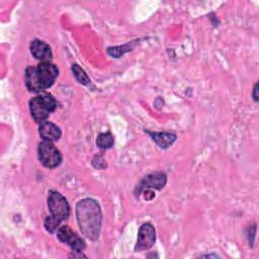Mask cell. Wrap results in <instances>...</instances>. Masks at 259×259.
Segmentation results:
<instances>
[{
  "label": "cell",
  "mask_w": 259,
  "mask_h": 259,
  "mask_svg": "<svg viewBox=\"0 0 259 259\" xmlns=\"http://www.w3.org/2000/svg\"><path fill=\"white\" fill-rule=\"evenodd\" d=\"M57 105L58 103L52 94L41 92L29 100L30 114L34 121L40 123L56 110Z\"/></svg>",
  "instance_id": "277c9868"
},
{
  "label": "cell",
  "mask_w": 259,
  "mask_h": 259,
  "mask_svg": "<svg viewBox=\"0 0 259 259\" xmlns=\"http://www.w3.org/2000/svg\"><path fill=\"white\" fill-rule=\"evenodd\" d=\"M48 207L50 215L44 222L45 229L53 234L61 226V223L68 220L70 215V205L63 194L55 189L48 192Z\"/></svg>",
  "instance_id": "3957f363"
},
{
  "label": "cell",
  "mask_w": 259,
  "mask_h": 259,
  "mask_svg": "<svg viewBox=\"0 0 259 259\" xmlns=\"http://www.w3.org/2000/svg\"><path fill=\"white\" fill-rule=\"evenodd\" d=\"M37 154L38 160L47 168H56L62 162L61 152L50 141H42L38 144Z\"/></svg>",
  "instance_id": "5b68a950"
},
{
  "label": "cell",
  "mask_w": 259,
  "mask_h": 259,
  "mask_svg": "<svg viewBox=\"0 0 259 259\" xmlns=\"http://www.w3.org/2000/svg\"><path fill=\"white\" fill-rule=\"evenodd\" d=\"M92 166L95 168V169H98V170H102L104 168H106V161L105 159L100 156V155H96L93 159H92Z\"/></svg>",
  "instance_id": "9a60e30c"
},
{
  "label": "cell",
  "mask_w": 259,
  "mask_h": 259,
  "mask_svg": "<svg viewBox=\"0 0 259 259\" xmlns=\"http://www.w3.org/2000/svg\"><path fill=\"white\" fill-rule=\"evenodd\" d=\"M114 144V138L110 132L100 133L96 138V145L101 150H107L112 148Z\"/></svg>",
  "instance_id": "4fadbf2b"
},
{
  "label": "cell",
  "mask_w": 259,
  "mask_h": 259,
  "mask_svg": "<svg viewBox=\"0 0 259 259\" xmlns=\"http://www.w3.org/2000/svg\"><path fill=\"white\" fill-rule=\"evenodd\" d=\"M144 194V199L145 200H152L155 197V192L153 189H145L142 191Z\"/></svg>",
  "instance_id": "e0dca14e"
},
{
  "label": "cell",
  "mask_w": 259,
  "mask_h": 259,
  "mask_svg": "<svg viewBox=\"0 0 259 259\" xmlns=\"http://www.w3.org/2000/svg\"><path fill=\"white\" fill-rule=\"evenodd\" d=\"M57 237L61 242L69 245L75 253H81L86 247L84 240L68 225H61L58 228Z\"/></svg>",
  "instance_id": "8992f818"
},
{
  "label": "cell",
  "mask_w": 259,
  "mask_h": 259,
  "mask_svg": "<svg viewBox=\"0 0 259 259\" xmlns=\"http://www.w3.org/2000/svg\"><path fill=\"white\" fill-rule=\"evenodd\" d=\"M72 72L76 78V80L85 86H89L91 84V80L89 76L86 74V72L78 65V64H73L72 65Z\"/></svg>",
  "instance_id": "5bb4252c"
},
{
  "label": "cell",
  "mask_w": 259,
  "mask_h": 259,
  "mask_svg": "<svg viewBox=\"0 0 259 259\" xmlns=\"http://www.w3.org/2000/svg\"><path fill=\"white\" fill-rule=\"evenodd\" d=\"M59 76L58 67L51 62H40L36 67H27L24 73L26 88L33 93L45 92Z\"/></svg>",
  "instance_id": "7a4b0ae2"
},
{
  "label": "cell",
  "mask_w": 259,
  "mask_h": 259,
  "mask_svg": "<svg viewBox=\"0 0 259 259\" xmlns=\"http://www.w3.org/2000/svg\"><path fill=\"white\" fill-rule=\"evenodd\" d=\"M167 183V175L164 172H153L146 175L136 187L135 194L137 197L145 189H156L161 190Z\"/></svg>",
  "instance_id": "52a82bcc"
},
{
  "label": "cell",
  "mask_w": 259,
  "mask_h": 259,
  "mask_svg": "<svg viewBox=\"0 0 259 259\" xmlns=\"http://www.w3.org/2000/svg\"><path fill=\"white\" fill-rule=\"evenodd\" d=\"M201 257H215V258H218V257H220V256L217 255V254H208V255H202Z\"/></svg>",
  "instance_id": "d6986e66"
},
{
  "label": "cell",
  "mask_w": 259,
  "mask_h": 259,
  "mask_svg": "<svg viewBox=\"0 0 259 259\" xmlns=\"http://www.w3.org/2000/svg\"><path fill=\"white\" fill-rule=\"evenodd\" d=\"M256 230H257V224H252L249 226L248 231H247V238L249 242V246L253 247L254 246V240H255V235H256Z\"/></svg>",
  "instance_id": "2e32d148"
},
{
  "label": "cell",
  "mask_w": 259,
  "mask_h": 259,
  "mask_svg": "<svg viewBox=\"0 0 259 259\" xmlns=\"http://www.w3.org/2000/svg\"><path fill=\"white\" fill-rule=\"evenodd\" d=\"M76 218L82 235L91 241L98 240L102 213L99 203L93 198H83L76 204Z\"/></svg>",
  "instance_id": "6da1fadb"
},
{
  "label": "cell",
  "mask_w": 259,
  "mask_h": 259,
  "mask_svg": "<svg viewBox=\"0 0 259 259\" xmlns=\"http://www.w3.org/2000/svg\"><path fill=\"white\" fill-rule=\"evenodd\" d=\"M156 241V231L151 223L143 224L138 233L137 243L135 246V251L140 252L143 250H148L153 247Z\"/></svg>",
  "instance_id": "ba28073f"
},
{
  "label": "cell",
  "mask_w": 259,
  "mask_h": 259,
  "mask_svg": "<svg viewBox=\"0 0 259 259\" xmlns=\"http://www.w3.org/2000/svg\"><path fill=\"white\" fill-rule=\"evenodd\" d=\"M252 97H253V100L255 102H258L259 101V94H258V82L255 83L254 85V88H253V91H252Z\"/></svg>",
  "instance_id": "ac0fdd59"
},
{
  "label": "cell",
  "mask_w": 259,
  "mask_h": 259,
  "mask_svg": "<svg viewBox=\"0 0 259 259\" xmlns=\"http://www.w3.org/2000/svg\"><path fill=\"white\" fill-rule=\"evenodd\" d=\"M151 139L156 143V145L161 149H167L170 146L173 145V143L176 141L177 136L173 133H167V132H151V131H145Z\"/></svg>",
  "instance_id": "8fae6325"
},
{
  "label": "cell",
  "mask_w": 259,
  "mask_h": 259,
  "mask_svg": "<svg viewBox=\"0 0 259 259\" xmlns=\"http://www.w3.org/2000/svg\"><path fill=\"white\" fill-rule=\"evenodd\" d=\"M29 49H30L31 55L36 60H39L40 62H51L53 53H52L51 47L44 40L38 38L32 39L30 42Z\"/></svg>",
  "instance_id": "9c48e42d"
},
{
  "label": "cell",
  "mask_w": 259,
  "mask_h": 259,
  "mask_svg": "<svg viewBox=\"0 0 259 259\" xmlns=\"http://www.w3.org/2000/svg\"><path fill=\"white\" fill-rule=\"evenodd\" d=\"M38 134L44 141L56 142L59 141L62 137L61 128L52 121L45 120L39 123L38 126Z\"/></svg>",
  "instance_id": "30bf717a"
},
{
  "label": "cell",
  "mask_w": 259,
  "mask_h": 259,
  "mask_svg": "<svg viewBox=\"0 0 259 259\" xmlns=\"http://www.w3.org/2000/svg\"><path fill=\"white\" fill-rule=\"evenodd\" d=\"M139 39H134V40H131L128 42H125L121 46H115V47H108L106 52L107 54L112 57V58H115V59H118L120 58L121 56H123L124 54L133 51L135 49V47L137 46V42H138Z\"/></svg>",
  "instance_id": "7c38bea8"
}]
</instances>
